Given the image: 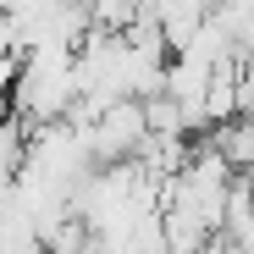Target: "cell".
I'll use <instances>...</instances> for the list:
<instances>
[{
    "mask_svg": "<svg viewBox=\"0 0 254 254\" xmlns=\"http://www.w3.org/2000/svg\"><path fill=\"white\" fill-rule=\"evenodd\" d=\"M28 144H33V127L28 122H17V116L0 122V199L17 188L22 166H28Z\"/></svg>",
    "mask_w": 254,
    "mask_h": 254,
    "instance_id": "2",
    "label": "cell"
},
{
    "mask_svg": "<svg viewBox=\"0 0 254 254\" xmlns=\"http://www.w3.org/2000/svg\"><path fill=\"white\" fill-rule=\"evenodd\" d=\"M216 149L227 155V166L238 177H254V116H238V122L216 127Z\"/></svg>",
    "mask_w": 254,
    "mask_h": 254,
    "instance_id": "3",
    "label": "cell"
},
{
    "mask_svg": "<svg viewBox=\"0 0 254 254\" xmlns=\"http://www.w3.org/2000/svg\"><path fill=\"white\" fill-rule=\"evenodd\" d=\"M149 138V116H144V100H116L111 111L94 116L89 127V149H94V166H127L138 160Z\"/></svg>",
    "mask_w": 254,
    "mask_h": 254,
    "instance_id": "1",
    "label": "cell"
}]
</instances>
